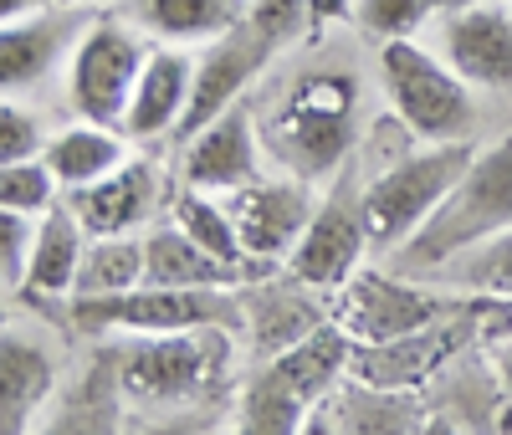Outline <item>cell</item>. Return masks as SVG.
<instances>
[{"label": "cell", "instance_id": "obj_37", "mask_svg": "<svg viewBox=\"0 0 512 435\" xmlns=\"http://www.w3.org/2000/svg\"><path fill=\"white\" fill-rule=\"evenodd\" d=\"M57 6H82V0H57Z\"/></svg>", "mask_w": 512, "mask_h": 435}, {"label": "cell", "instance_id": "obj_36", "mask_svg": "<svg viewBox=\"0 0 512 435\" xmlns=\"http://www.w3.org/2000/svg\"><path fill=\"white\" fill-rule=\"evenodd\" d=\"M436 16H451V11H466V6H482V0H431Z\"/></svg>", "mask_w": 512, "mask_h": 435}, {"label": "cell", "instance_id": "obj_30", "mask_svg": "<svg viewBox=\"0 0 512 435\" xmlns=\"http://www.w3.org/2000/svg\"><path fill=\"white\" fill-rule=\"evenodd\" d=\"M246 26L256 36H267L272 47H292L313 26V0H246Z\"/></svg>", "mask_w": 512, "mask_h": 435}, {"label": "cell", "instance_id": "obj_11", "mask_svg": "<svg viewBox=\"0 0 512 435\" xmlns=\"http://www.w3.org/2000/svg\"><path fill=\"white\" fill-rule=\"evenodd\" d=\"M164 174L154 159H134L128 154L113 174L103 180L82 185V190H67V205L77 210V221L88 226V236H139L159 221L164 205Z\"/></svg>", "mask_w": 512, "mask_h": 435}, {"label": "cell", "instance_id": "obj_35", "mask_svg": "<svg viewBox=\"0 0 512 435\" xmlns=\"http://www.w3.org/2000/svg\"><path fill=\"white\" fill-rule=\"evenodd\" d=\"M333 21H354V0H313V26H333Z\"/></svg>", "mask_w": 512, "mask_h": 435}, {"label": "cell", "instance_id": "obj_24", "mask_svg": "<svg viewBox=\"0 0 512 435\" xmlns=\"http://www.w3.org/2000/svg\"><path fill=\"white\" fill-rule=\"evenodd\" d=\"M169 221H175L190 241H200L210 256H221V261H231V267H246V246H241V231H236V215H231V205H226V195H216V190H195V185H185L180 180V190L169 195ZM251 272V267H246Z\"/></svg>", "mask_w": 512, "mask_h": 435}, {"label": "cell", "instance_id": "obj_33", "mask_svg": "<svg viewBox=\"0 0 512 435\" xmlns=\"http://www.w3.org/2000/svg\"><path fill=\"white\" fill-rule=\"evenodd\" d=\"M47 128H41V118L26 108V103H16V98H6L0 103V164H11V159H41L47 154Z\"/></svg>", "mask_w": 512, "mask_h": 435}, {"label": "cell", "instance_id": "obj_3", "mask_svg": "<svg viewBox=\"0 0 512 435\" xmlns=\"http://www.w3.org/2000/svg\"><path fill=\"white\" fill-rule=\"evenodd\" d=\"M379 87L395 118L415 134V144H456L472 134L477 98L441 52H425L420 41H379Z\"/></svg>", "mask_w": 512, "mask_h": 435}, {"label": "cell", "instance_id": "obj_7", "mask_svg": "<svg viewBox=\"0 0 512 435\" xmlns=\"http://www.w3.org/2000/svg\"><path fill=\"white\" fill-rule=\"evenodd\" d=\"M149 52H154V41L139 21H113V16L88 21V31L77 36V47L67 57V103H72V113L123 128L128 98H134Z\"/></svg>", "mask_w": 512, "mask_h": 435}, {"label": "cell", "instance_id": "obj_14", "mask_svg": "<svg viewBox=\"0 0 512 435\" xmlns=\"http://www.w3.org/2000/svg\"><path fill=\"white\" fill-rule=\"evenodd\" d=\"M195 93V52L175 47V41H154V52L139 72V87L128 98L123 134L134 144H154L164 134H180Z\"/></svg>", "mask_w": 512, "mask_h": 435}, {"label": "cell", "instance_id": "obj_34", "mask_svg": "<svg viewBox=\"0 0 512 435\" xmlns=\"http://www.w3.org/2000/svg\"><path fill=\"white\" fill-rule=\"evenodd\" d=\"M492 379L502 389V400L512 405V338H497L492 343Z\"/></svg>", "mask_w": 512, "mask_h": 435}, {"label": "cell", "instance_id": "obj_22", "mask_svg": "<svg viewBox=\"0 0 512 435\" xmlns=\"http://www.w3.org/2000/svg\"><path fill=\"white\" fill-rule=\"evenodd\" d=\"M128 144H134V139H128L123 128L77 118V123L57 128V134L47 139V154H41V159L57 169V180H62L67 190H82V185L103 180V174H113V169L128 159Z\"/></svg>", "mask_w": 512, "mask_h": 435}, {"label": "cell", "instance_id": "obj_12", "mask_svg": "<svg viewBox=\"0 0 512 435\" xmlns=\"http://www.w3.org/2000/svg\"><path fill=\"white\" fill-rule=\"evenodd\" d=\"M262 128L251 123V113L236 103L226 108L221 118H210L205 128L185 139L180 149V180L195 185V190H216V195H231L251 180H262Z\"/></svg>", "mask_w": 512, "mask_h": 435}, {"label": "cell", "instance_id": "obj_31", "mask_svg": "<svg viewBox=\"0 0 512 435\" xmlns=\"http://www.w3.org/2000/svg\"><path fill=\"white\" fill-rule=\"evenodd\" d=\"M251 328H256V348L272 359V354H282V348H292L297 338H308L313 328H323V318L308 308V302H272Z\"/></svg>", "mask_w": 512, "mask_h": 435}, {"label": "cell", "instance_id": "obj_15", "mask_svg": "<svg viewBox=\"0 0 512 435\" xmlns=\"http://www.w3.org/2000/svg\"><path fill=\"white\" fill-rule=\"evenodd\" d=\"M441 57L472 87H512V11L482 0L441 16Z\"/></svg>", "mask_w": 512, "mask_h": 435}, {"label": "cell", "instance_id": "obj_32", "mask_svg": "<svg viewBox=\"0 0 512 435\" xmlns=\"http://www.w3.org/2000/svg\"><path fill=\"white\" fill-rule=\"evenodd\" d=\"M36 221H41V215L0 210V277H6V292H21L26 287L31 246H36Z\"/></svg>", "mask_w": 512, "mask_h": 435}, {"label": "cell", "instance_id": "obj_29", "mask_svg": "<svg viewBox=\"0 0 512 435\" xmlns=\"http://www.w3.org/2000/svg\"><path fill=\"white\" fill-rule=\"evenodd\" d=\"M431 16H436L431 0H354V26L364 36H374V41L415 36Z\"/></svg>", "mask_w": 512, "mask_h": 435}, {"label": "cell", "instance_id": "obj_13", "mask_svg": "<svg viewBox=\"0 0 512 435\" xmlns=\"http://www.w3.org/2000/svg\"><path fill=\"white\" fill-rule=\"evenodd\" d=\"M272 41L256 36L246 21L216 41H205V52H195V93H190V113L180 123V134L190 139L195 128H205L210 118H221L226 108L241 103V93L256 82V72H262L272 62Z\"/></svg>", "mask_w": 512, "mask_h": 435}, {"label": "cell", "instance_id": "obj_2", "mask_svg": "<svg viewBox=\"0 0 512 435\" xmlns=\"http://www.w3.org/2000/svg\"><path fill=\"white\" fill-rule=\"evenodd\" d=\"M472 159H477V149L466 139H456V144H420L405 159L384 164L359 190L374 251L410 246L425 226H431V215L451 200V190L461 185V174L472 169Z\"/></svg>", "mask_w": 512, "mask_h": 435}, {"label": "cell", "instance_id": "obj_4", "mask_svg": "<svg viewBox=\"0 0 512 435\" xmlns=\"http://www.w3.org/2000/svg\"><path fill=\"white\" fill-rule=\"evenodd\" d=\"M507 226H512V139L477 149L472 169L461 174L451 200L431 215V226H425L410 246H400V267L431 277L446 256L466 251L482 236H497Z\"/></svg>", "mask_w": 512, "mask_h": 435}, {"label": "cell", "instance_id": "obj_27", "mask_svg": "<svg viewBox=\"0 0 512 435\" xmlns=\"http://www.w3.org/2000/svg\"><path fill=\"white\" fill-rule=\"evenodd\" d=\"M236 425L241 430H267V435H287V430H303L313 425V405L297 395L287 379H277L272 369H262L256 379H246L241 400H236Z\"/></svg>", "mask_w": 512, "mask_h": 435}, {"label": "cell", "instance_id": "obj_25", "mask_svg": "<svg viewBox=\"0 0 512 435\" xmlns=\"http://www.w3.org/2000/svg\"><path fill=\"white\" fill-rule=\"evenodd\" d=\"M431 282L461 287V292H472L482 302H512V226L497 231V236L472 241L456 256H446L431 272Z\"/></svg>", "mask_w": 512, "mask_h": 435}, {"label": "cell", "instance_id": "obj_8", "mask_svg": "<svg viewBox=\"0 0 512 435\" xmlns=\"http://www.w3.org/2000/svg\"><path fill=\"white\" fill-rule=\"evenodd\" d=\"M333 297H338L333 323L354 343H390V338H405L415 328L446 323L456 313V302L446 292H436L431 277L420 287V282H405V277H390V272H364V267Z\"/></svg>", "mask_w": 512, "mask_h": 435}, {"label": "cell", "instance_id": "obj_9", "mask_svg": "<svg viewBox=\"0 0 512 435\" xmlns=\"http://www.w3.org/2000/svg\"><path fill=\"white\" fill-rule=\"evenodd\" d=\"M231 215H236V231H241V246H246V261L251 267H287L292 246L303 241L308 221L318 215V185L313 180H297V174H262L241 190L226 195Z\"/></svg>", "mask_w": 512, "mask_h": 435}, {"label": "cell", "instance_id": "obj_20", "mask_svg": "<svg viewBox=\"0 0 512 435\" xmlns=\"http://www.w3.org/2000/svg\"><path fill=\"white\" fill-rule=\"evenodd\" d=\"M52 395H57V359L31 333L6 328V338H0V410H6L0 425H6V435L26 430L36 410H47Z\"/></svg>", "mask_w": 512, "mask_h": 435}, {"label": "cell", "instance_id": "obj_23", "mask_svg": "<svg viewBox=\"0 0 512 435\" xmlns=\"http://www.w3.org/2000/svg\"><path fill=\"white\" fill-rule=\"evenodd\" d=\"M128 21L159 41H216L246 21V0H128Z\"/></svg>", "mask_w": 512, "mask_h": 435}, {"label": "cell", "instance_id": "obj_21", "mask_svg": "<svg viewBox=\"0 0 512 435\" xmlns=\"http://www.w3.org/2000/svg\"><path fill=\"white\" fill-rule=\"evenodd\" d=\"M267 369H272L277 379H287L308 405H318L323 395H333V389L349 379V369H354V338L338 328V323H323V328H313L308 338H297L292 348L272 354Z\"/></svg>", "mask_w": 512, "mask_h": 435}, {"label": "cell", "instance_id": "obj_19", "mask_svg": "<svg viewBox=\"0 0 512 435\" xmlns=\"http://www.w3.org/2000/svg\"><path fill=\"white\" fill-rule=\"evenodd\" d=\"M88 226L77 221V210L62 200L57 210H47L36 221V246H31V267H26V297L41 302H62L77 292V272H82V256H88Z\"/></svg>", "mask_w": 512, "mask_h": 435}, {"label": "cell", "instance_id": "obj_1", "mask_svg": "<svg viewBox=\"0 0 512 435\" xmlns=\"http://www.w3.org/2000/svg\"><path fill=\"white\" fill-rule=\"evenodd\" d=\"M354 128H359V77L338 67H313L272 108L262 139L287 174L328 185L354 149Z\"/></svg>", "mask_w": 512, "mask_h": 435}, {"label": "cell", "instance_id": "obj_18", "mask_svg": "<svg viewBox=\"0 0 512 435\" xmlns=\"http://www.w3.org/2000/svg\"><path fill=\"white\" fill-rule=\"evenodd\" d=\"M144 282H159V287H246L251 272L210 256L200 241H190L164 215V221H154L144 231Z\"/></svg>", "mask_w": 512, "mask_h": 435}, {"label": "cell", "instance_id": "obj_28", "mask_svg": "<svg viewBox=\"0 0 512 435\" xmlns=\"http://www.w3.org/2000/svg\"><path fill=\"white\" fill-rule=\"evenodd\" d=\"M62 200H67V185L57 180V169L47 159H11V164H0V210L47 215Z\"/></svg>", "mask_w": 512, "mask_h": 435}, {"label": "cell", "instance_id": "obj_5", "mask_svg": "<svg viewBox=\"0 0 512 435\" xmlns=\"http://www.w3.org/2000/svg\"><path fill=\"white\" fill-rule=\"evenodd\" d=\"M231 359L226 328H185V333H154V338H134L118 354V395L128 405H190L200 400L216 374Z\"/></svg>", "mask_w": 512, "mask_h": 435}, {"label": "cell", "instance_id": "obj_16", "mask_svg": "<svg viewBox=\"0 0 512 435\" xmlns=\"http://www.w3.org/2000/svg\"><path fill=\"white\" fill-rule=\"evenodd\" d=\"M466 343V328L456 318L431 323V328H415L405 338L390 343H354V379L379 384V389H420L436 369H446Z\"/></svg>", "mask_w": 512, "mask_h": 435}, {"label": "cell", "instance_id": "obj_17", "mask_svg": "<svg viewBox=\"0 0 512 435\" xmlns=\"http://www.w3.org/2000/svg\"><path fill=\"white\" fill-rule=\"evenodd\" d=\"M82 31H88V21L72 16L67 6H41L31 16L6 21V31H0V77H6V98L36 87L62 57H72Z\"/></svg>", "mask_w": 512, "mask_h": 435}, {"label": "cell", "instance_id": "obj_10", "mask_svg": "<svg viewBox=\"0 0 512 435\" xmlns=\"http://www.w3.org/2000/svg\"><path fill=\"white\" fill-rule=\"evenodd\" d=\"M364 251H374V241H369L359 195H328L318 205V215L308 221L303 241L292 246L287 277L297 287H313V292H338L364 267Z\"/></svg>", "mask_w": 512, "mask_h": 435}, {"label": "cell", "instance_id": "obj_6", "mask_svg": "<svg viewBox=\"0 0 512 435\" xmlns=\"http://www.w3.org/2000/svg\"><path fill=\"white\" fill-rule=\"evenodd\" d=\"M236 287H159L139 282L118 297H67V313L82 333H123V338H154V333H185L210 323H241Z\"/></svg>", "mask_w": 512, "mask_h": 435}, {"label": "cell", "instance_id": "obj_26", "mask_svg": "<svg viewBox=\"0 0 512 435\" xmlns=\"http://www.w3.org/2000/svg\"><path fill=\"white\" fill-rule=\"evenodd\" d=\"M144 282V231L139 236H93L72 297H118Z\"/></svg>", "mask_w": 512, "mask_h": 435}]
</instances>
